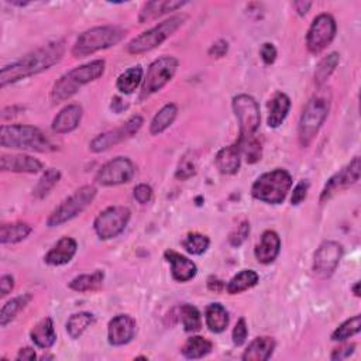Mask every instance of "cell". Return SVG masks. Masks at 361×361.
Wrapping results in <instances>:
<instances>
[{"mask_svg": "<svg viewBox=\"0 0 361 361\" xmlns=\"http://www.w3.org/2000/svg\"><path fill=\"white\" fill-rule=\"evenodd\" d=\"M343 257V245L337 241H323L313 257V273L319 278H329Z\"/></svg>", "mask_w": 361, "mask_h": 361, "instance_id": "obj_15", "label": "cell"}, {"mask_svg": "<svg viewBox=\"0 0 361 361\" xmlns=\"http://www.w3.org/2000/svg\"><path fill=\"white\" fill-rule=\"evenodd\" d=\"M213 350V343L202 336H192L180 349V353L189 360H196L208 356Z\"/></svg>", "mask_w": 361, "mask_h": 361, "instance_id": "obj_33", "label": "cell"}, {"mask_svg": "<svg viewBox=\"0 0 361 361\" xmlns=\"http://www.w3.org/2000/svg\"><path fill=\"white\" fill-rule=\"evenodd\" d=\"M360 171H361L360 157H354L353 161H350V164H347L343 170L336 172L325 184V187L321 192V199H319L321 203L327 202L337 192H342V191L350 188L351 185H354L360 179Z\"/></svg>", "mask_w": 361, "mask_h": 361, "instance_id": "obj_16", "label": "cell"}, {"mask_svg": "<svg viewBox=\"0 0 361 361\" xmlns=\"http://www.w3.org/2000/svg\"><path fill=\"white\" fill-rule=\"evenodd\" d=\"M31 299V293H23V295H18L12 301L6 302V305H3L2 310H0V326L6 327L10 322H13L17 318V315L23 309H26Z\"/></svg>", "mask_w": 361, "mask_h": 361, "instance_id": "obj_31", "label": "cell"}, {"mask_svg": "<svg viewBox=\"0 0 361 361\" xmlns=\"http://www.w3.org/2000/svg\"><path fill=\"white\" fill-rule=\"evenodd\" d=\"M308 191H309V183H308V180L306 179L299 180V183L297 184V187L293 188V192H292V196H291V203H292V205L293 206L301 205V203L308 196Z\"/></svg>", "mask_w": 361, "mask_h": 361, "instance_id": "obj_45", "label": "cell"}, {"mask_svg": "<svg viewBox=\"0 0 361 361\" xmlns=\"http://www.w3.org/2000/svg\"><path fill=\"white\" fill-rule=\"evenodd\" d=\"M292 187V176L286 170L277 168L274 171L260 175L252 187L254 199L268 203V205H280L282 203Z\"/></svg>", "mask_w": 361, "mask_h": 361, "instance_id": "obj_5", "label": "cell"}, {"mask_svg": "<svg viewBox=\"0 0 361 361\" xmlns=\"http://www.w3.org/2000/svg\"><path fill=\"white\" fill-rule=\"evenodd\" d=\"M360 330H361V316L356 315V316H353V318L343 322L332 333V340L333 342H345V340H347V338L360 333Z\"/></svg>", "mask_w": 361, "mask_h": 361, "instance_id": "obj_40", "label": "cell"}, {"mask_svg": "<svg viewBox=\"0 0 361 361\" xmlns=\"http://www.w3.org/2000/svg\"><path fill=\"white\" fill-rule=\"evenodd\" d=\"M291 109V99L282 92H277L268 102V119L267 123L271 129L280 127L286 119Z\"/></svg>", "mask_w": 361, "mask_h": 361, "instance_id": "obj_26", "label": "cell"}, {"mask_svg": "<svg viewBox=\"0 0 361 361\" xmlns=\"http://www.w3.org/2000/svg\"><path fill=\"white\" fill-rule=\"evenodd\" d=\"M18 361L25 360V361H33L37 358L36 356V351L31 349V347H25V349H20L17 357H16Z\"/></svg>", "mask_w": 361, "mask_h": 361, "instance_id": "obj_52", "label": "cell"}, {"mask_svg": "<svg viewBox=\"0 0 361 361\" xmlns=\"http://www.w3.org/2000/svg\"><path fill=\"white\" fill-rule=\"evenodd\" d=\"M176 115H178V107L175 103H167L165 106H163L151 120L150 133L152 135H160L172 126V123L176 119Z\"/></svg>", "mask_w": 361, "mask_h": 361, "instance_id": "obj_30", "label": "cell"}, {"mask_svg": "<svg viewBox=\"0 0 361 361\" xmlns=\"http://www.w3.org/2000/svg\"><path fill=\"white\" fill-rule=\"evenodd\" d=\"M143 77H144V71L140 65L131 66V68H129V70H126L123 74L119 75V78L116 81V88H118L119 92H122L124 95H130L143 82V79H144Z\"/></svg>", "mask_w": 361, "mask_h": 361, "instance_id": "obj_32", "label": "cell"}, {"mask_svg": "<svg viewBox=\"0 0 361 361\" xmlns=\"http://www.w3.org/2000/svg\"><path fill=\"white\" fill-rule=\"evenodd\" d=\"M239 144L241 148V154L245 155L247 158V163L248 164H256L257 161L261 160V155H263V148H261V143L252 135V137H239Z\"/></svg>", "mask_w": 361, "mask_h": 361, "instance_id": "obj_41", "label": "cell"}, {"mask_svg": "<svg viewBox=\"0 0 361 361\" xmlns=\"http://www.w3.org/2000/svg\"><path fill=\"white\" fill-rule=\"evenodd\" d=\"M105 68L106 62L103 59H95L64 74L51 89V101L61 103L72 98L82 86L99 79L105 74Z\"/></svg>", "mask_w": 361, "mask_h": 361, "instance_id": "obj_2", "label": "cell"}, {"mask_svg": "<svg viewBox=\"0 0 361 361\" xmlns=\"http://www.w3.org/2000/svg\"><path fill=\"white\" fill-rule=\"evenodd\" d=\"M185 20H187V16L178 14V16H172V17L161 21L160 25H157L152 29L142 33L140 36L134 37L126 45V51L129 54H133V55H140V54H144V53H148V51L157 49L158 45H161L180 26H183Z\"/></svg>", "mask_w": 361, "mask_h": 361, "instance_id": "obj_6", "label": "cell"}, {"mask_svg": "<svg viewBox=\"0 0 361 361\" xmlns=\"http://www.w3.org/2000/svg\"><path fill=\"white\" fill-rule=\"evenodd\" d=\"M206 326L213 333H223L229 326V312L222 304H211L205 312Z\"/></svg>", "mask_w": 361, "mask_h": 361, "instance_id": "obj_28", "label": "cell"}, {"mask_svg": "<svg viewBox=\"0 0 361 361\" xmlns=\"http://www.w3.org/2000/svg\"><path fill=\"white\" fill-rule=\"evenodd\" d=\"M127 107H129L127 102H126L124 99L119 98V96L113 98V101H111V105H110V109H111L113 111H115V113H118V115H119V113H122L123 110H126Z\"/></svg>", "mask_w": 361, "mask_h": 361, "instance_id": "obj_53", "label": "cell"}, {"mask_svg": "<svg viewBox=\"0 0 361 361\" xmlns=\"http://www.w3.org/2000/svg\"><path fill=\"white\" fill-rule=\"evenodd\" d=\"M124 36L126 31L118 26H101L86 30L77 38L72 47V55L75 58H83L107 50L119 44Z\"/></svg>", "mask_w": 361, "mask_h": 361, "instance_id": "obj_4", "label": "cell"}, {"mask_svg": "<svg viewBox=\"0 0 361 361\" xmlns=\"http://www.w3.org/2000/svg\"><path fill=\"white\" fill-rule=\"evenodd\" d=\"M30 338L40 349H51L57 342V333L51 318H44L30 332Z\"/></svg>", "mask_w": 361, "mask_h": 361, "instance_id": "obj_27", "label": "cell"}, {"mask_svg": "<svg viewBox=\"0 0 361 361\" xmlns=\"http://www.w3.org/2000/svg\"><path fill=\"white\" fill-rule=\"evenodd\" d=\"M77 250H78V243L72 237L66 236L62 237L51 250L45 254L44 261L53 267L65 265L75 257Z\"/></svg>", "mask_w": 361, "mask_h": 361, "instance_id": "obj_21", "label": "cell"}, {"mask_svg": "<svg viewBox=\"0 0 361 361\" xmlns=\"http://www.w3.org/2000/svg\"><path fill=\"white\" fill-rule=\"evenodd\" d=\"M281 252V239L277 232L265 230L261 236L260 243L256 245L254 256L261 264L274 263Z\"/></svg>", "mask_w": 361, "mask_h": 361, "instance_id": "obj_20", "label": "cell"}, {"mask_svg": "<svg viewBox=\"0 0 361 361\" xmlns=\"http://www.w3.org/2000/svg\"><path fill=\"white\" fill-rule=\"evenodd\" d=\"M208 288L213 292H222L224 289V282L216 277H211L208 280Z\"/></svg>", "mask_w": 361, "mask_h": 361, "instance_id": "obj_54", "label": "cell"}, {"mask_svg": "<svg viewBox=\"0 0 361 361\" xmlns=\"http://www.w3.org/2000/svg\"><path fill=\"white\" fill-rule=\"evenodd\" d=\"M292 6L299 16H305L312 8V2H295V3H292Z\"/></svg>", "mask_w": 361, "mask_h": 361, "instance_id": "obj_55", "label": "cell"}, {"mask_svg": "<svg viewBox=\"0 0 361 361\" xmlns=\"http://www.w3.org/2000/svg\"><path fill=\"white\" fill-rule=\"evenodd\" d=\"M134 199L142 205H146L152 199V188L147 184H140L134 188Z\"/></svg>", "mask_w": 361, "mask_h": 361, "instance_id": "obj_47", "label": "cell"}, {"mask_svg": "<svg viewBox=\"0 0 361 361\" xmlns=\"http://www.w3.org/2000/svg\"><path fill=\"white\" fill-rule=\"evenodd\" d=\"M351 289H353V292H354V295H356L357 298H360V282H358V281L353 285Z\"/></svg>", "mask_w": 361, "mask_h": 361, "instance_id": "obj_56", "label": "cell"}, {"mask_svg": "<svg viewBox=\"0 0 361 361\" xmlns=\"http://www.w3.org/2000/svg\"><path fill=\"white\" fill-rule=\"evenodd\" d=\"M65 54V41L58 40L42 45V47L21 57L12 65L5 66L0 72V88L16 83L21 79H26L38 75L57 65Z\"/></svg>", "mask_w": 361, "mask_h": 361, "instance_id": "obj_1", "label": "cell"}, {"mask_svg": "<svg viewBox=\"0 0 361 361\" xmlns=\"http://www.w3.org/2000/svg\"><path fill=\"white\" fill-rule=\"evenodd\" d=\"M260 57L267 65L274 64L277 59V49L274 47V44L264 42L260 49Z\"/></svg>", "mask_w": 361, "mask_h": 361, "instance_id": "obj_48", "label": "cell"}, {"mask_svg": "<svg viewBox=\"0 0 361 361\" xmlns=\"http://www.w3.org/2000/svg\"><path fill=\"white\" fill-rule=\"evenodd\" d=\"M211 240L208 236L200 235V233H189L184 240H183V247L189 254L193 256H200L205 253L209 248Z\"/></svg>", "mask_w": 361, "mask_h": 361, "instance_id": "obj_42", "label": "cell"}, {"mask_svg": "<svg viewBox=\"0 0 361 361\" xmlns=\"http://www.w3.org/2000/svg\"><path fill=\"white\" fill-rule=\"evenodd\" d=\"M330 111V103L322 96H313L309 99L301 115L298 126L299 144L306 148L318 135Z\"/></svg>", "mask_w": 361, "mask_h": 361, "instance_id": "obj_7", "label": "cell"}, {"mask_svg": "<svg viewBox=\"0 0 361 361\" xmlns=\"http://www.w3.org/2000/svg\"><path fill=\"white\" fill-rule=\"evenodd\" d=\"M0 146L13 150L51 152L57 147L38 127L27 124H3L0 129Z\"/></svg>", "mask_w": 361, "mask_h": 361, "instance_id": "obj_3", "label": "cell"}, {"mask_svg": "<svg viewBox=\"0 0 361 361\" xmlns=\"http://www.w3.org/2000/svg\"><path fill=\"white\" fill-rule=\"evenodd\" d=\"M98 189L94 185H85L75 191L70 198L62 200L59 205L51 212L47 219L49 228H58V226L72 220L81 215L90 203L96 198Z\"/></svg>", "mask_w": 361, "mask_h": 361, "instance_id": "obj_8", "label": "cell"}, {"mask_svg": "<svg viewBox=\"0 0 361 361\" xmlns=\"http://www.w3.org/2000/svg\"><path fill=\"white\" fill-rule=\"evenodd\" d=\"M105 280V273L101 269L94 271L92 274H82L75 277L70 282V288L77 292H89V291H96L102 286Z\"/></svg>", "mask_w": 361, "mask_h": 361, "instance_id": "obj_36", "label": "cell"}, {"mask_svg": "<svg viewBox=\"0 0 361 361\" xmlns=\"http://www.w3.org/2000/svg\"><path fill=\"white\" fill-rule=\"evenodd\" d=\"M143 124H144V119L142 116H139V115L131 116L120 127L96 135V137L92 140V143L89 144V148H90V151H94V152H103L111 147H115V146L131 139L133 135L139 133V130L143 127Z\"/></svg>", "mask_w": 361, "mask_h": 361, "instance_id": "obj_14", "label": "cell"}, {"mask_svg": "<svg viewBox=\"0 0 361 361\" xmlns=\"http://www.w3.org/2000/svg\"><path fill=\"white\" fill-rule=\"evenodd\" d=\"M179 66V61L172 55H164L157 58L147 70L143 79L139 101L143 102L151 95L160 92V90L174 78Z\"/></svg>", "mask_w": 361, "mask_h": 361, "instance_id": "obj_9", "label": "cell"}, {"mask_svg": "<svg viewBox=\"0 0 361 361\" xmlns=\"http://www.w3.org/2000/svg\"><path fill=\"white\" fill-rule=\"evenodd\" d=\"M248 336V327H247V322L244 318H240L233 329V333H232V337H233V343L240 347L245 343V338Z\"/></svg>", "mask_w": 361, "mask_h": 361, "instance_id": "obj_46", "label": "cell"}, {"mask_svg": "<svg viewBox=\"0 0 361 361\" xmlns=\"http://www.w3.org/2000/svg\"><path fill=\"white\" fill-rule=\"evenodd\" d=\"M258 281H260V277L256 271L243 269L229 281L226 289H228L230 295H237V293H241L247 289L256 286L258 284Z\"/></svg>", "mask_w": 361, "mask_h": 361, "instance_id": "obj_34", "label": "cell"}, {"mask_svg": "<svg viewBox=\"0 0 361 361\" xmlns=\"http://www.w3.org/2000/svg\"><path fill=\"white\" fill-rule=\"evenodd\" d=\"M337 25L333 16L322 13L316 17L306 34V47L310 54H321L334 40Z\"/></svg>", "mask_w": 361, "mask_h": 361, "instance_id": "obj_13", "label": "cell"}, {"mask_svg": "<svg viewBox=\"0 0 361 361\" xmlns=\"http://www.w3.org/2000/svg\"><path fill=\"white\" fill-rule=\"evenodd\" d=\"M250 235V223L248 222H241L240 226H237V229L230 235L229 243L233 247H240Z\"/></svg>", "mask_w": 361, "mask_h": 361, "instance_id": "obj_44", "label": "cell"}, {"mask_svg": "<svg viewBox=\"0 0 361 361\" xmlns=\"http://www.w3.org/2000/svg\"><path fill=\"white\" fill-rule=\"evenodd\" d=\"M215 164L219 172L224 175H235L240 170L241 164V148L239 142L232 146L223 147L215 158Z\"/></svg>", "mask_w": 361, "mask_h": 361, "instance_id": "obj_22", "label": "cell"}, {"mask_svg": "<svg viewBox=\"0 0 361 361\" xmlns=\"http://www.w3.org/2000/svg\"><path fill=\"white\" fill-rule=\"evenodd\" d=\"M276 350V340L273 337L261 336L254 338V340L248 345L244 350L241 360L243 361H267L271 358Z\"/></svg>", "mask_w": 361, "mask_h": 361, "instance_id": "obj_25", "label": "cell"}, {"mask_svg": "<svg viewBox=\"0 0 361 361\" xmlns=\"http://www.w3.org/2000/svg\"><path fill=\"white\" fill-rule=\"evenodd\" d=\"M356 350V345L351 343V345H345L342 347H337L334 349V351L332 353L330 358L332 360H345L347 357H350Z\"/></svg>", "mask_w": 361, "mask_h": 361, "instance_id": "obj_50", "label": "cell"}, {"mask_svg": "<svg viewBox=\"0 0 361 361\" xmlns=\"http://www.w3.org/2000/svg\"><path fill=\"white\" fill-rule=\"evenodd\" d=\"M178 319L183 322L185 332L193 333L200 330L202 327V316L196 306L184 304L183 306L178 308Z\"/></svg>", "mask_w": 361, "mask_h": 361, "instance_id": "obj_38", "label": "cell"}, {"mask_svg": "<svg viewBox=\"0 0 361 361\" xmlns=\"http://www.w3.org/2000/svg\"><path fill=\"white\" fill-rule=\"evenodd\" d=\"M44 165L37 158L26 154H2L0 157V170L3 172L37 174L42 171Z\"/></svg>", "mask_w": 361, "mask_h": 361, "instance_id": "obj_18", "label": "cell"}, {"mask_svg": "<svg viewBox=\"0 0 361 361\" xmlns=\"http://www.w3.org/2000/svg\"><path fill=\"white\" fill-rule=\"evenodd\" d=\"M185 5L187 2H179V0H154V2H148L143 6L139 14V21L143 25V23L152 21L157 17H161L170 12H175L184 8Z\"/></svg>", "mask_w": 361, "mask_h": 361, "instance_id": "obj_24", "label": "cell"}, {"mask_svg": "<svg viewBox=\"0 0 361 361\" xmlns=\"http://www.w3.org/2000/svg\"><path fill=\"white\" fill-rule=\"evenodd\" d=\"M137 172V167L127 157H116L102 165L95 180L102 187H116L129 184Z\"/></svg>", "mask_w": 361, "mask_h": 361, "instance_id": "obj_12", "label": "cell"}, {"mask_svg": "<svg viewBox=\"0 0 361 361\" xmlns=\"http://www.w3.org/2000/svg\"><path fill=\"white\" fill-rule=\"evenodd\" d=\"M33 228L29 223H10L0 226V243L2 244H16L30 236Z\"/></svg>", "mask_w": 361, "mask_h": 361, "instance_id": "obj_29", "label": "cell"}, {"mask_svg": "<svg viewBox=\"0 0 361 361\" xmlns=\"http://www.w3.org/2000/svg\"><path fill=\"white\" fill-rule=\"evenodd\" d=\"M233 111L239 120L240 137H252L260 127L261 115L257 101L250 95H237L232 102Z\"/></svg>", "mask_w": 361, "mask_h": 361, "instance_id": "obj_11", "label": "cell"}, {"mask_svg": "<svg viewBox=\"0 0 361 361\" xmlns=\"http://www.w3.org/2000/svg\"><path fill=\"white\" fill-rule=\"evenodd\" d=\"M228 51H229V42L226 40H219L209 49L208 54L213 58H222L228 54Z\"/></svg>", "mask_w": 361, "mask_h": 361, "instance_id": "obj_49", "label": "cell"}, {"mask_svg": "<svg viewBox=\"0 0 361 361\" xmlns=\"http://www.w3.org/2000/svg\"><path fill=\"white\" fill-rule=\"evenodd\" d=\"M137 332V323L130 315H118L109 322L107 340L111 346L129 345Z\"/></svg>", "mask_w": 361, "mask_h": 361, "instance_id": "obj_17", "label": "cell"}, {"mask_svg": "<svg viewBox=\"0 0 361 361\" xmlns=\"http://www.w3.org/2000/svg\"><path fill=\"white\" fill-rule=\"evenodd\" d=\"M165 260L171 264V274L172 278L178 282H188L192 278H195L196 273H198V268L196 264L187 258L185 256L179 254L174 250H167L164 253Z\"/></svg>", "mask_w": 361, "mask_h": 361, "instance_id": "obj_19", "label": "cell"}, {"mask_svg": "<svg viewBox=\"0 0 361 361\" xmlns=\"http://www.w3.org/2000/svg\"><path fill=\"white\" fill-rule=\"evenodd\" d=\"M338 64H340V55H338V53H332L327 57H325L315 70L313 78H315L316 86L325 85L327 79L330 78V75L334 72Z\"/></svg>", "mask_w": 361, "mask_h": 361, "instance_id": "obj_37", "label": "cell"}, {"mask_svg": "<svg viewBox=\"0 0 361 361\" xmlns=\"http://www.w3.org/2000/svg\"><path fill=\"white\" fill-rule=\"evenodd\" d=\"M59 179H61V172L55 168H49L42 174V176L40 178L36 188L33 189V196L37 199L45 198L53 191V188L59 183Z\"/></svg>", "mask_w": 361, "mask_h": 361, "instance_id": "obj_39", "label": "cell"}, {"mask_svg": "<svg viewBox=\"0 0 361 361\" xmlns=\"http://www.w3.org/2000/svg\"><path fill=\"white\" fill-rule=\"evenodd\" d=\"M95 323V316L90 312H79L72 315L70 319L66 322V332L70 334L71 338L77 340L79 338L88 327H90Z\"/></svg>", "mask_w": 361, "mask_h": 361, "instance_id": "obj_35", "label": "cell"}, {"mask_svg": "<svg viewBox=\"0 0 361 361\" xmlns=\"http://www.w3.org/2000/svg\"><path fill=\"white\" fill-rule=\"evenodd\" d=\"M196 174V163H195V158L191 157L189 154L184 155L180 158V161L178 164L175 176L179 180H187L189 178H192Z\"/></svg>", "mask_w": 361, "mask_h": 361, "instance_id": "obj_43", "label": "cell"}, {"mask_svg": "<svg viewBox=\"0 0 361 361\" xmlns=\"http://www.w3.org/2000/svg\"><path fill=\"white\" fill-rule=\"evenodd\" d=\"M131 212L126 206H109L98 215L94 229L101 240L115 239L124 232L130 222Z\"/></svg>", "mask_w": 361, "mask_h": 361, "instance_id": "obj_10", "label": "cell"}, {"mask_svg": "<svg viewBox=\"0 0 361 361\" xmlns=\"http://www.w3.org/2000/svg\"><path fill=\"white\" fill-rule=\"evenodd\" d=\"M82 115L83 110L79 105L65 106L53 120V131L57 134H66L74 131L79 126Z\"/></svg>", "mask_w": 361, "mask_h": 361, "instance_id": "obj_23", "label": "cell"}, {"mask_svg": "<svg viewBox=\"0 0 361 361\" xmlns=\"http://www.w3.org/2000/svg\"><path fill=\"white\" fill-rule=\"evenodd\" d=\"M13 288H14V278L12 276H2V278H0V292H2V297L9 295Z\"/></svg>", "mask_w": 361, "mask_h": 361, "instance_id": "obj_51", "label": "cell"}]
</instances>
